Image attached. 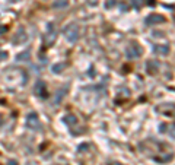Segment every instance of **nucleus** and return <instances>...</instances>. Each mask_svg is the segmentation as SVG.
Instances as JSON below:
<instances>
[{"label": "nucleus", "mask_w": 175, "mask_h": 165, "mask_svg": "<svg viewBox=\"0 0 175 165\" xmlns=\"http://www.w3.org/2000/svg\"><path fill=\"white\" fill-rule=\"evenodd\" d=\"M28 126H29V129H32V130H38V129H40V121H38L37 114L28 116Z\"/></svg>", "instance_id": "nucleus-1"}, {"label": "nucleus", "mask_w": 175, "mask_h": 165, "mask_svg": "<svg viewBox=\"0 0 175 165\" xmlns=\"http://www.w3.org/2000/svg\"><path fill=\"white\" fill-rule=\"evenodd\" d=\"M66 35H67V38H69V41H74L76 38H77V31H76V27H69V28H66Z\"/></svg>", "instance_id": "nucleus-2"}, {"label": "nucleus", "mask_w": 175, "mask_h": 165, "mask_svg": "<svg viewBox=\"0 0 175 165\" xmlns=\"http://www.w3.org/2000/svg\"><path fill=\"white\" fill-rule=\"evenodd\" d=\"M41 91L44 92V83H42V82H38V85H37V88H35V92L41 94ZM44 94H45V92H44Z\"/></svg>", "instance_id": "nucleus-3"}, {"label": "nucleus", "mask_w": 175, "mask_h": 165, "mask_svg": "<svg viewBox=\"0 0 175 165\" xmlns=\"http://www.w3.org/2000/svg\"><path fill=\"white\" fill-rule=\"evenodd\" d=\"M6 57H7V53H5V51H0V60L6 59Z\"/></svg>", "instance_id": "nucleus-4"}, {"label": "nucleus", "mask_w": 175, "mask_h": 165, "mask_svg": "<svg viewBox=\"0 0 175 165\" xmlns=\"http://www.w3.org/2000/svg\"><path fill=\"white\" fill-rule=\"evenodd\" d=\"M3 31H6V28H0V32H3Z\"/></svg>", "instance_id": "nucleus-5"}, {"label": "nucleus", "mask_w": 175, "mask_h": 165, "mask_svg": "<svg viewBox=\"0 0 175 165\" xmlns=\"http://www.w3.org/2000/svg\"><path fill=\"white\" fill-rule=\"evenodd\" d=\"M9 2H10V3H15V2H18V0H9Z\"/></svg>", "instance_id": "nucleus-6"}]
</instances>
